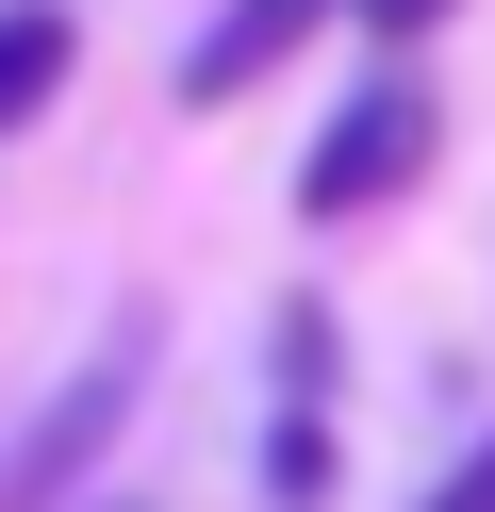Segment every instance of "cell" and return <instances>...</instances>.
I'll list each match as a JSON object with an SVG mask.
<instances>
[{
  "label": "cell",
  "mask_w": 495,
  "mask_h": 512,
  "mask_svg": "<svg viewBox=\"0 0 495 512\" xmlns=\"http://www.w3.org/2000/svg\"><path fill=\"white\" fill-rule=\"evenodd\" d=\"M149 347H165L149 314H116V331H99V364L66 380V397H50V430H33V446H17V479H0L17 512H66V496H83V463H99V446L132 430V397H149Z\"/></svg>",
  "instance_id": "1"
},
{
  "label": "cell",
  "mask_w": 495,
  "mask_h": 512,
  "mask_svg": "<svg viewBox=\"0 0 495 512\" xmlns=\"http://www.w3.org/2000/svg\"><path fill=\"white\" fill-rule=\"evenodd\" d=\"M429 133H446V116H429V83H363V100L314 133V166H297V215H314V232H330V215H380L396 182L429 166Z\"/></svg>",
  "instance_id": "2"
},
{
  "label": "cell",
  "mask_w": 495,
  "mask_h": 512,
  "mask_svg": "<svg viewBox=\"0 0 495 512\" xmlns=\"http://www.w3.org/2000/svg\"><path fill=\"white\" fill-rule=\"evenodd\" d=\"M314 17H330V0H231L215 34H198V50H182V100H248V83H264V67H281V50H297V34H314Z\"/></svg>",
  "instance_id": "3"
},
{
  "label": "cell",
  "mask_w": 495,
  "mask_h": 512,
  "mask_svg": "<svg viewBox=\"0 0 495 512\" xmlns=\"http://www.w3.org/2000/svg\"><path fill=\"white\" fill-rule=\"evenodd\" d=\"M66 67H83V17L66 0H0V133H33Z\"/></svg>",
  "instance_id": "4"
},
{
  "label": "cell",
  "mask_w": 495,
  "mask_h": 512,
  "mask_svg": "<svg viewBox=\"0 0 495 512\" xmlns=\"http://www.w3.org/2000/svg\"><path fill=\"white\" fill-rule=\"evenodd\" d=\"M264 496L314 512V496H330V430H281V446H264Z\"/></svg>",
  "instance_id": "5"
},
{
  "label": "cell",
  "mask_w": 495,
  "mask_h": 512,
  "mask_svg": "<svg viewBox=\"0 0 495 512\" xmlns=\"http://www.w3.org/2000/svg\"><path fill=\"white\" fill-rule=\"evenodd\" d=\"M429 512H495V430H479V446H462V463H446V479H429Z\"/></svg>",
  "instance_id": "6"
},
{
  "label": "cell",
  "mask_w": 495,
  "mask_h": 512,
  "mask_svg": "<svg viewBox=\"0 0 495 512\" xmlns=\"http://www.w3.org/2000/svg\"><path fill=\"white\" fill-rule=\"evenodd\" d=\"M363 34H429V17H446V0H347Z\"/></svg>",
  "instance_id": "7"
}]
</instances>
